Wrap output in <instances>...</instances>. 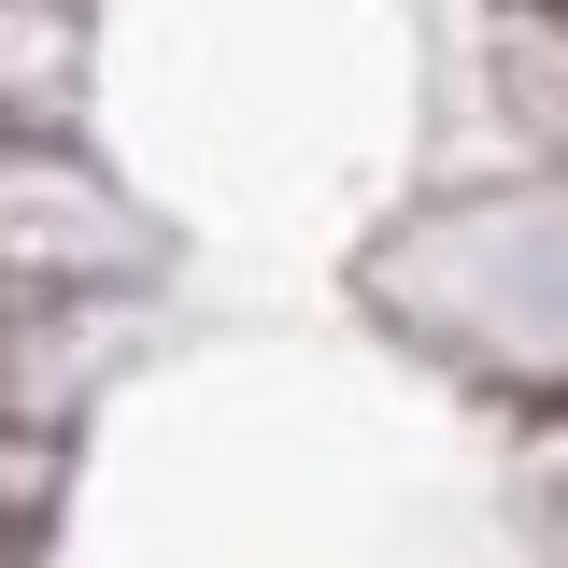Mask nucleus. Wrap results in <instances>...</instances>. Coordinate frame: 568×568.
<instances>
[{
  "label": "nucleus",
  "mask_w": 568,
  "mask_h": 568,
  "mask_svg": "<svg viewBox=\"0 0 568 568\" xmlns=\"http://www.w3.org/2000/svg\"><path fill=\"white\" fill-rule=\"evenodd\" d=\"M0 29H29V0H0ZM0 129H29V85H14V43H0Z\"/></svg>",
  "instance_id": "f257e3e1"
}]
</instances>
